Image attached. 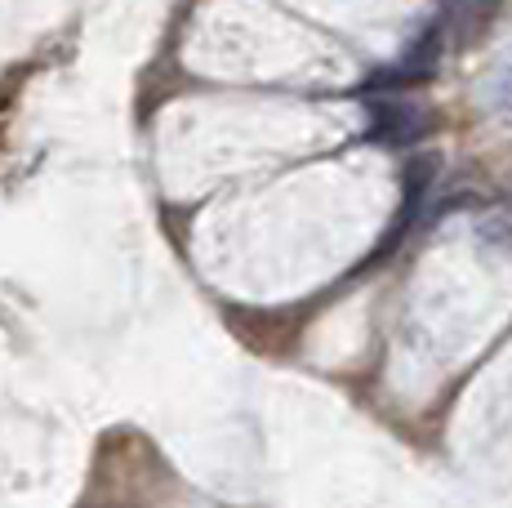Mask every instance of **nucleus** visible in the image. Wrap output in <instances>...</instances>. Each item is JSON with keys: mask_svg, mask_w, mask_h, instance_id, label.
I'll return each mask as SVG.
<instances>
[{"mask_svg": "<svg viewBox=\"0 0 512 508\" xmlns=\"http://www.w3.org/2000/svg\"><path fill=\"white\" fill-rule=\"evenodd\" d=\"M499 214H504V219L512 223V192H508V197H504V210H499Z\"/></svg>", "mask_w": 512, "mask_h": 508, "instance_id": "obj_3", "label": "nucleus"}, {"mask_svg": "<svg viewBox=\"0 0 512 508\" xmlns=\"http://www.w3.org/2000/svg\"><path fill=\"white\" fill-rule=\"evenodd\" d=\"M428 179H432V161H428V156H419V161L406 170V205H401V210H397V223H392L388 241H383V246L374 250V259H383V254H388V250L397 246V241L410 232V219H415V210H419L423 192H428Z\"/></svg>", "mask_w": 512, "mask_h": 508, "instance_id": "obj_2", "label": "nucleus"}, {"mask_svg": "<svg viewBox=\"0 0 512 508\" xmlns=\"http://www.w3.org/2000/svg\"><path fill=\"white\" fill-rule=\"evenodd\" d=\"M432 134V112L401 99H383L370 107V139L388 148H415Z\"/></svg>", "mask_w": 512, "mask_h": 508, "instance_id": "obj_1", "label": "nucleus"}]
</instances>
